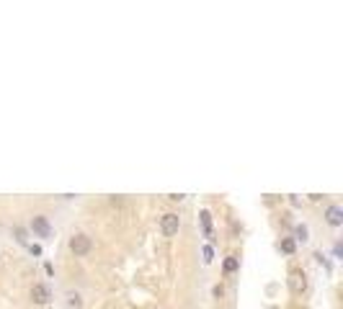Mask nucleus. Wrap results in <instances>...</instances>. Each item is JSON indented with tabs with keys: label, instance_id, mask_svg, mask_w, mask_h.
Returning <instances> with one entry per match:
<instances>
[{
	"label": "nucleus",
	"instance_id": "nucleus-3",
	"mask_svg": "<svg viewBox=\"0 0 343 309\" xmlns=\"http://www.w3.org/2000/svg\"><path fill=\"white\" fill-rule=\"evenodd\" d=\"M49 299H52L49 286H44V283H34L31 286V302L34 304H47Z\"/></svg>",
	"mask_w": 343,
	"mask_h": 309
},
{
	"label": "nucleus",
	"instance_id": "nucleus-8",
	"mask_svg": "<svg viewBox=\"0 0 343 309\" xmlns=\"http://www.w3.org/2000/svg\"><path fill=\"white\" fill-rule=\"evenodd\" d=\"M294 247H297V245H294V240H292V237H284V240H281V250H284L287 255L294 253Z\"/></svg>",
	"mask_w": 343,
	"mask_h": 309
},
{
	"label": "nucleus",
	"instance_id": "nucleus-13",
	"mask_svg": "<svg viewBox=\"0 0 343 309\" xmlns=\"http://www.w3.org/2000/svg\"><path fill=\"white\" fill-rule=\"evenodd\" d=\"M297 235H300V240H307V227H297Z\"/></svg>",
	"mask_w": 343,
	"mask_h": 309
},
{
	"label": "nucleus",
	"instance_id": "nucleus-4",
	"mask_svg": "<svg viewBox=\"0 0 343 309\" xmlns=\"http://www.w3.org/2000/svg\"><path fill=\"white\" fill-rule=\"evenodd\" d=\"M289 289L294 294H302L307 289V276H305V271H292L289 273Z\"/></svg>",
	"mask_w": 343,
	"mask_h": 309
},
{
	"label": "nucleus",
	"instance_id": "nucleus-11",
	"mask_svg": "<svg viewBox=\"0 0 343 309\" xmlns=\"http://www.w3.org/2000/svg\"><path fill=\"white\" fill-rule=\"evenodd\" d=\"M67 299H70V307H80V296L77 294H70Z\"/></svg>",
	"mask_w": 343,
	"mask_h": 309
},
{
	"label": "nucleus",
	"instance_id": "nucleus-15",
	"mask_svg": "<svg viewBox=\"0 0 343 309\" xmlns=\"http://www.w3.org/2000/svg\"><path fill=\"white\" fill-rule=\"evenodd\" d=\"M29 250H31V253H34V255H41V247H39V245H31Z\"/></svg>",
	"mask_w": 343,
	"mask_h": 309
},
{
	"label": "nucleus",
	"instance_id": "nucleus-1",
	"mask_svg": "<svg viewBox=\"0 0 343 309\" xmlns=\"http://www.w3.org/2000/svg\"><path fill=\"white\" fill-rule=\"evenodd\" d=\"M90 247H93V242H90V237L88 235H75L70 237V250L77 255V258H83L90 253Z\"/></svg>",
	"mask_w": 343,
	"mask_h": 309
},
{
	"label": "nucleus",
	"instance_id": "nucleus-12",
	"mask_svg": "<svg viewBox=\"0 0 343 309\" xmlns=\"http://www.w3.org/2000/svg\"><path fill=\"white\" fill-rule=\"evenodd\" d=\"M212 258H214V253H212V247L207 245V247H204V260H207V263H209Z\"/></svg>",
	"mask_w": 343,
	"mask_h": 309
},
{
	"label": "nucleus",
	"instance_id": "nucleus-14",
	"mask_svg": "<svg viewBox=\"0 0 343 309\" xmlns=\"http://www.w3.org/2000/svg\"><path fill=\"white\" fill-rule=\"evenodd\" d=\"M168 199L170 201H181V199H184V193H168Z\"/></svg>",
	"mask_w": 343,
	"mask_h": 309
},
{
	"label": "nucleus",
	"instance_id": "nucleus-5",
	"mask_svg": "<svg viewBox=\"0 0 343 309\" xmlns=\"http://www.w3.org/2000/svg\"><path fill=\"white\" fill-rule=\"evenodd\" d=\"M31 230L37 232L39 237H49L52 230H49V222H47V216H34V222H31Z\"/></svg>",
	"mask_w": 343,
	"mask_h": 309
},
{
	"label": "nucleus",
	"instance_id": "nucleus-7",
	"mask_svg": "<svg viewBox=\"0 0 343 309\" xmlns=\"http://www.w3.org/2000/svg\"><path fill=\"white\" fill-rule=\"evenodd\" d=\"M199 219H201V230H204V237H209V240H214L212 237V214L204 209L201 214H199Z\"/></svg>",
	"mask_w": 343,
	"mask_h": 309
},
{
	"label": "nucleus",
	"instance_id": "nucleus-6",
	"mask_svg": "<svg viewBox=\"0 0 343 309\" xmlns=\"http://www.w3.org/2000/svg\"><path fill=\"white\" fill-rule=\"evenodd\" d=\"M325 219H328V224L330 227H341L343 224V211H341V206H328L325 209Z\"/></svg>",
	"mask_w": 343,
	"mask_h": 309
},
{
	"label": "nucleus",
	"instance_id": "nucleus-9",
	"mask_svg": "<svg viewBox=\"0 0 343 309\" xmlns=\"http://www.w3.org/2000/svg\"><path fill=\"white\" fill-rule=\"evenodd\" d=\"M225 271H227V273L237 271V258H227V260H225Z\"/></svg>",
	"mask_w": 343,
	"mask_h": 309
},
{
	"label": "nucleus",
	"instance_id": "nucleus-2",
	"mask_svg": "<svg viewBox=\"0 0 343 309\" xmlns=\"http://www.w3.org/2000/svg\"><path fill=\"white\" fill-rule=\"evenodd\" d=\"M178 227H181L178 214H165L163 219H160V230H163L165 237H173V235L178 232Z\"/></svg>",
	"mask_w": 343,
	"mask_h": 309
},
{
	"label": "nucleus",
	"instance_id": "nucleus-10",
	"mask_svg": "<svg viewBox=\"0 0 343 309\" xmlns=\"http://www.w3.org/2000/svg\"><path fill=\"white\" fill-rule=\"evenodd\" d=\"M16 240H18V242H26V230H24V227H16Z\"/></svg>",
	"mask_w": 343,
	"mask_h": 309
}]
</instances>
